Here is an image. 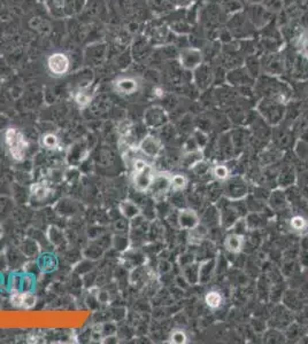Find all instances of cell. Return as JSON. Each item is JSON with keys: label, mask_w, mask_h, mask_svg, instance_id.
Here are the masks:
<instances>
[{"label": "cell", "mask_w": 308, "mask_h": 344, "mask_svg": "<svg viewBox=\"0 0 308 344\" xmlns=\"http://www.w3.org/2000/svg\"><path fill=\"white\" fill-rule=\"evenodd\" d=\"M6 145L8 147L10 156L15 161H22L26 156L28 142L24 139V137L16 129L10 128L6 131L5 135Z\"/></svg>", "instance_id": "cell-1"}, {"label": "cell", "mask_w": 308, "mask_h": 344, "mask_svg": "<svg viewBox=\"0 0 308 344\" xmlns=\"http://www.w3.org/2000/svg\"><path fill=\"white\" fill-rule=\"evenodd\" d=\"M225 195L230 201H239L247 195V184L240 177H230L225 180Z\"/></svg>", "instance_id": "cell-2"}, {"label": "cell", "mask_w": 308, "mask_h": 344, "mask_svg": "<svg viewBox=\"0 0 308 344\" xmlns=\"http://www.w3.org/2000/svg\"><path fill=\"white\" fill-rule=\"evenodd\" d=\"M69 67H71V61L69 58L62 52H57V53L51 54L47 59V68L51 75L54 77H62L68 72Z\"/></svg>", "instance_id": "cell-3"}, {"label": "cell", "mask_w": 308, "mask_h": 344, "mask_svg": "<svg viewBox=\"0 0 308 344\" xmlns=\"http://www.w3.org/2000/svg\"><path fill=\"white\" fill-rule=\"evenodd\" d=\"M202 61H204V55L199 48L188 47L181 51L180 63L185 70L193 71L201 66Z\"/></svg>", "instance_id": "cell-4"}, {"label": "cell", "mask_w": 308, "mask_h": 344, "mask_svg": "<svg viewBox=\"0 0 308 344\" xmlns=\"http://www.w3.org/2000/svg\"><path fill=\"white\" fill-rule=\"evenodd\" d=\"M154 175H155V172H154V169L150 164H148L145 168H143L142 170L134 171L132 184H134L136 191L141 193L148 192L152 185Z\"/></svg>", "instance_id": "cell-5"}, {"label": "cell", "mask_w": 308, "mask_h": 344, "mask_svg": "<svg viewBox=\"0 0 308 344\" xmlns=\"http://www.w3.org/2000/svg\"><path fill=\"white\" fill-rule=\"evenodd\" d=\"M168 121V115L162 107L160 106H153L150 107L144 114V123L145 125L150 129L157 130L163 128L167 124Z\"/></svg>", "instance_id": "cell-6"}, {"label": "cell", "mask_w": 308, "mask_h": 344, "mask_svg": "<svg viewBox=\"0 0 308 344\" xmlns=\"http://www.w3.org/2000/svg\"><path fill=\"white\" fill-rule=\"evenodd\" d=\"M171 175L173 174L168 173V172H156L151 187L149 189L153 196L159 198V196H163L171 191Z\"/></svg>", "instance_id": "cell-7"}, {"label": "cell", "mask_w": 308, "mask_h": 344, "mask_svg": "<svg viewBox=\"0 0 308 344\" xmlns=\"http://www.w3.org/2000/svg\"><path fill=\"white\" fill-rule=\"evenodd\" d=\"M177 223L182 230L192 231L200 225V218L193 209L184 208L181 209L177 213Z\"/></svg>", "instance_id": "cell-8"}, {"label": "cell", "mask_w": 308, "mask_h": 344, "mask_svg": "<svg viewBox=\"0 0 308 344\" xmlns=\"http://www.w3.org/2000/svg\"><path fill=\"white\" fill-rule=\"evenodd\" d=\"M114 90L118 94H123V96H131L136 93L139 89V82L134 77H120V78L115 79L113 83Z\"/></svg>", "instance_id": "cell-9"}, {"label": "cell", "mask_w": 308, "mask_h": 344, "mask_svg": "<svg viewBox=\"0 0 308 344\" xmlns=\"http://www.w3.org/2000/svg\"><path fill=\"white\" fill-rule=\"evenodd\" d=\"M138 148L148 157H156L162 150V143L156 137L149 135L142 139Z\"/></svg>", "instance_id": "cell-10"}, {"label": "cell", "mask_w": 308, "mask_h": 344, "mask_svg": "<svg viewBox=\"0 0 308 344\" xmlns=\"http://www.w3.org/2000/svg\"><path fill=\"white\" fill-rule=\"evenodd\" d=\"M122 261H123L125 266L134 270L136 268H139V266L145 265L146 257L145 255L139 250L127 248V250L124 251L123 256H122Z\"/></svg>", "instance_id": "cell-11"}, {"label": "cell", "mask_w": 308, "mask_h": 344, "mask_svg": "<svg viewBox=\"0 0 308 344\" xmlns=\"http://www.w3.org/2000/svg\"><path fill=\"white\" fill-rule=\"evenodd\" d=\"M245 243V237L244 234L236 233V232H232V233H229L225 239V248L226 250L230 252V254H239V252L243 250Z\"/></svg>", "instance_id": "cell-12"}, {"label": "cell", "mask_w": 308, "mask_h": 344, "mask_svg": "<svg viewBox=\"0 0 308 344\" xmlns=\"http://www.w3.org/2000/svg\"><path fill=\"white\" fill-rule=\"evenodd\" d=\"M216 259L209 258L206 261L199 263V285H205L212 279L215 272Z\"/></svg>", "instance_id": "cell-13"}, {"label": "cell", "mask_w": 308, "mask_h": 344, "mask_svg": "<svg viewBox=\"0 0 308 344\" xmlns=\"http://www.w3.org/2000/svg\"><path fill=\"white\" fill-rule=\"evenodd\" d=\"M87 155H89V149L87 147L80 145V143H77L71 147L69 149L67 160L71 167H77L78 164L84 162V160L86 159Z\"/></svg>", "instance_id": "cell-14"}, {"label": "cell", "mask_w": 308, "mask_h": 344, "mask_svg": "<svg viewBox=\"0 0 308 344\" xmlns=\"http://www.w3.org/2000/svg\"><path fill=\"white\" fill-rule=\"evenodd\" d=\"M37 266L40 272H52L58 268V259L51 252H44V254L38 255Z\"/></svg>", "instance_id": "cell-15"}, {"label": "cell", "mask_w": 308, "mask_h": 344, "mask_svg": "<svg viewBox=\"0 0 308 344\" xmlns=\"http://www.w3.org/2000/svg\"><path fill=\"white\" fill-rule=\"evenodd\" d=\"M118 210H120L121 215L128 220H134L137 217L142 216L141 208H139L138 205H136V202L130 201V200L122 201L118 206Z\"/></svg>", "instance_id": "cell-16"}, {"label": "cell", "mask_w": 308, "mask_h": 344, "mask_svg": "<svg viewBox=\"0 0 308 344\" xmlns=\"http://www.w3.org/2000/svg\"><path fill=\"white\" fill-rule=\"evenodd\" d=\"M182 273H183V278L189 285H199V263L192 262L190 264L183 266Z\"/></svg>", "instance_id": "cell-17"}, {"label": "cell", "mask_w": 308, "mask_h": 344, "mask_svg": "<svg viewBox=\"0 0 308 344\" xmlns=\"http://www.w3.org/2000/svg\"><path fill=\"white\" fill-rule=\"evenodd\" d=\"M52 189L48 187L47 184L45 182H37L31 186L30 188V196L36 202H43L50 196Z\"/></svg>", "instance_id": "cell-18"}, {"label": "cell", "mask_w": 308, "mask_h": 344, "mask_svg": "<svg viewBox=\"0 0 308 344\" xmlns=\"http://www.w3.org/2000/svg\"><path fill=\"white\" fill-rule=\"evenodd\" d=\"M223 295L219 290H209L205 295V303L211 310H218L223 304Z\"/></svg>", "instance_id": "cell-19"}, {"label": "cell", "mask_w": 308, "mask_h": 344, "mask_svg": "<svg viewBox=\"0 0 308 344\" xmlns=\"http://www.w3.org/2000/svg\"><path fill=\"white\" fill-rule=\"evenodd\" d=\"M47 238H48V240L51 241V243L58 248L65 247L66 242H67L66 241V237H65L64 232H62V230L58 229V227H55V226H51L50 229H48Z\"/></svg>", "instance_id": "cell-20"}, {"label": "cell", "mask_w": 308, "mask_h": 344, "mask_svg": "<svg viewBox=\"0 0 308 344\" xmlns=\"http://www.w3.org/2000/svg\"><path fill=\"white\" fill-rule=\"evenodd\" d=\"M20 250L28 258L38 257V255H39V247H38L37 242L33 239H27L26 241H23Z\"/></svg>", "instance_id": "cell-21"}, {"label": "cell", "mask_w": 308, "mask_h": 344, "mask_svg": "<svg viewBox=\"0 0 308 344\" xmlns=\"http://www.w3.org/2000/svg\"><path fill=\"white\" fill-rule=\"evenodd\" d=\"M57 211L61 216H74L78 211V206L76 202L71 201V200H64V201L58 203Z\"/></svg>", "instance_id": "cell-22"}, {"label": "cell", "mask_w": 308, "mask_h": 344, "mask_svg": "<svg viewBox=\"0 0 308 344\" xmlns=\"http://www.w3.org/2000/svg\"><path fill=\"white\" fill-rule=\"evenodd\" d=\"M290 226L296 233H304L308 229V222L304 216L296 215L290 220Z\"/></svg>", "instance_id": "cell-23"}, {"label": "cell", "mask_w": 308, "mask_h": 344, "mask_svg": "<svg viewBox=\"0 0 308 344\" xmlns=\"http://www.w3.org/2000/svg\"><path fill=\"white\" fill-rule=\"evenodd\" d=\"M189 184L188 178L184 174H173L171 175V191L182 192L187 188Z\"/></svg>", "instance_id": "cell-24"}, {"label": "cell", "mask_w": 308, "mask_h": 344, "mask_svg": "<svg viewBox=\"0 0 308 344\" xmlns=\"http://www.w3.org/2000/svg\"><path fill=\"white\" fill-rule=\"evenodd\" d=\"M212 175L218 180L225 181L230 177V169L226 164H215L211 169Z\"/></svg>", "instance_id": "cell-25"}, {"label": "cell", "mask_w": 308, "mask_h": 344, "mask_svg": "<svg viewBox=\"0 0 308 344\" xmlns=\"http://www.w3.org/2000/svg\"><path fill=\"white\" fill-rule=\"evenodd\" d=\"M202 160V150L197 149V150H190V152H187V154L184 155V164L187 167H189L191 169L194 164H197L199 161Z\"/></svg>", "instance_id": "cell-26"}, {"label": "cell", "mask_w": 308, "mask_h": 344, "mask_svg": "<svg viewBox=\"0 0 308 344\" xmlns=\"http://www.w3.org/2000/svg\"><path fill=\"white\" fill-rule=\"evenodd\" d=\"M35 288V275H30V273H26V275H21V285H20V291L22 293H31Z\"/></svg>", "instance_id": "cell-27"}, {"label": "cell", "mask_w": 308, "mask_h": 344, "mask_svg": "<svg viewBox=\"0 0 308 344\" xmlns=\"http://www.w3.org/2000/svg\"><path fill=\"white\" fill-rule=\"evenodd\" d=\"M74 99L79 107H86L92 100V94L87 90H79L75 93Z\"/></svg>", "instance_id": "cell-28"}, {"label": "cell", "mask_w": 308, "mask_h": 344, "mask_svg": "<svg viewBox=\"0 0 308 344\" xmlns=\"http://www.w3.org/2000/svg\"><path fill=\"white\" fill-rule=\"evenodd\" d=\"M169 342L174 344H185L188 343V335L183 329L178 328L171 331L169 336Z\"/></svg>", "instance_id": "cell-29"}, {"label": "cell", "mask_w": 308, "mask_h": 344, "mask_svg": "<svg viewBox=\"0 0 308 344\" xmlns=\"http://www.w3.org/2000/svg\"><path fill=\"white\" fill-rule=\"evenodd\" d=\"M41 143L46 149H57L59 147V138L53 133H46L41 138Z\"/></svg>", "instance_id": "cell-30"}, {"label": "cell", "mask_w": 308, "mask_h": 344, "mask_svg": "<svg viewBox=\"0 0 308 344\" xmlns=\"http://www.w3.org/2000/svg\"><path fill=\"white\" fill-rule=\"evenodd\" d=\"M104 254V249L100 247L99 244H91L86 248L85 250V257L90 261H93V259L100 258Z\"/></svg>", "instance_id": "cell-31"}, {"label": "cell", "mask_w": 308, "mask_h": 344, "mask_svg": "<svg viewBox=\"0 0 308 344\" xmlns=\"http://www.w3.org/2000/svg\"><path fill=\"white\" fill-rule=\"evenodd\" d=\"M36 304V296L31 291V293H23V301H22V308L23 309H31Z\"/></svg>", "instance_id": "cell-32"}, {"label": "cell", "mask_w": 308, "mask_h": 344, "mask_svg": "<svg viewBox=\"0 0 308 344\" xmlns=\"http://www.w3.org/2000/svg\"><path fill=\"white\" fill-rule=\"evenodd\" d=\"M193 139H194L195 143H197V146L199 147V149H201V150L205 148L206 143H207V141H208L207 136H206L205 133H204V132H201V131H197V132H195V135H194V137H193Z\"/></svg>", "instance_id": "cell-33"}, {"label": "cell", "mask_w": 308, "mask_h": 344, "mask_svg": "<svg viewBox=\"0 0 308 344\" xmlns=\"http://www.w3.org/2000/svg\"><path fill=\"white\" fill-rule=\"evenodd\" d=\"M169 1L175 7H188L197 1V0H169Z\"/></svg>", "instance_id": "cell-34"}, {"label": "cell", "mask_w": 308, "mask_h": 344, "mask_svg": "<svg viewBox=\"0 0 308 344\" xmlns=\"http://www.w3.org/2000/svg\"><path fill=\"white\" fill-rule=\"evenodd\" d=\"M302 48L306 57H308V31L302 37Z\"/></svg>", "instance_id": "cell-35"}, {"label": "cell", "mask_w": 308, "mask_h": 344, "mask_svg": "<svg viewBox=\"0 0 308 344\" xmlns=\"http://www.w3.org/2000/svg\"><path fill=\"white\" fill-rule=\"evenodd\" d=\"M5 287V278H3L2 275H0V290L3 289Z\"/></svg>", "instance_id": "cell-36"}, {"label": "cell", "mask_w": 308, "mask_h": 344, "mask_svg": "<svg viewBox=\"0 0 308 344\" xmlns=\"http://www.w3.org/2000/svg\"><path fill=\"white\" fill-rule=\"evenodd\" d=\"M156 92H154V94L157 97H162L163 96V92H162V90H160V89H155Z\"/></svg>", "instance_id": "cell-37"}, {"label": "cell", "mask_w": 308, "mask_h": 344, "mask_svg": "<svg viewBox=\"0 0 308 344\" xmlns=\"http://www.w3.org/2000/svg\"><path fill=\"white\" fill-rule=\"evenodd\" d=\"M2 234H3V231H2V227H1V226H0V239H1V237H2Z\"/></svg>", "instance_id": "cell-38"}]
</instances>
